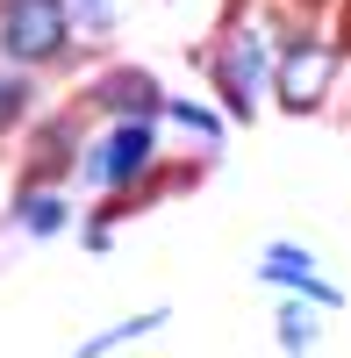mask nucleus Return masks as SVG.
I'll use <instances>...</instances> for the list:
<instances>
[{
	"instance_id": "f03ea898",
	"label": "nucleus",
	"mask_w": 351,
	"mask_h": 358,
	"mask_svg": "<svg viewBox=\"0 0 351 358\" xmlns=\"http://www.w3.org/2000/svg\"><path fill=\"white\" fill-rule=\"evenodd\" d=\"M72 43L65 0H0V50L8 65H50Z\"/></svg>"
},
{
	"instance_id": "39448f33",
	"label": "nucleus",
	"mask_w": 351,
	"mask_h": 358,
	"mask_svg": "<svg viewBox=\"0 0 351 358\" xmlns=\"http://www.w3.org/2000/svg\"><path fill=\"white\" fill-rule=\"evenodd\" d=\"M258 273H266L273 287H287V294H301V301H337V287L315 280V258L301 244H273L266 258H258Z\"/></svg>"
},
{
	"instance_id": "ddd939ff",
	"label": "nucleus",
	"mask_w": 351,
	"mask_h": 358,
	"mask_svg": "<svg viewBox=\"0 0 351 358\" xmlns=\"http://www.w3.org/2000/svg\"><path fill=\"white\" fill-rule=\"evenodd\" d=\"M344 43H351V29H344Z\"/></svg>"
},
{
	"instance_id": "6e6552de",
	"label": "nucleus",
	"mask_w": 351,
	"mask_h": 358,
	"mask_svg": "<svg viewBox=\"0 0 351 358\" xmlns=\"http://www.w3.org/2000/svg\"><path fill=\"white\" fill-rule=\"evenodd\" d=\"M151 330H165V308H151V315H136V322H115V330H101V337H86V344H79V358H101V351H115V344H129V337H151Z\"/></svg>"
},
{
	"instance_id": "423d86ee",
	"label": "nucleus",
	"mask_w": 351,
	"mask_h": 358,
	"mask_svg": "<svg viewBox=\"0 0 351 358\" xmlns=\"http://www.w3.org/2000/svg\"><path fill=\"white\" fill-rule=\"evenodd\" d=\"M158 101H165V94H158L143 72H108V79L94 86V108H108L115 122H151Z\"/></svg>"
},
{
	"instance_id": "7ed1b4c3",
	"label": "nucleus",
	"mask_w": 351,
	"mask_h": 358,
	"mask_svg": "<svg viewBox=\"0 0 351 358\" xmlns=\"http://www.w3.org/2000/svg\"><path fill=\"white\" fill-rule=\"evenodd\" d=\"M266 79H273V65H266V36H258L251 22H237V29L215 43V86H222V101L237 108V115H251L258 94H266Z\"/></svg>"
},
{
	"instance_id": "9b49d317",
	"label": "nucleus",
	"mask_w": 351,
	"mask_h": 358,
	"mask_svg": "<svg viewBox=\"0 0 351 358\" xmlns=\"http://www.w3.org/2000/svg\"><path fill=\"white\" fill-rule=\"evenodd\" d=\"M158 115L180 122V129H194V136H222V122H215L208 108H194V101H158Z\"/></svg>"
},
{
	"instance_id": "f257e3e1",
	"label": "nucleus",
	"mask_w": 351,
	"mask_h": 358,
	"mask_svg": "<svg viewBox=\"0 0 351 358\" xmlns=\"http://www.w3.org/2000/svg\"><path fill=\"white\" fill-rule=\"evenodd\" d=\"M151 158H158V129L151 122H108L79 151V179L101 187V194H122V187H136V179L151 172Z\"/></svg>"
},
{
	"instance_id": "1a4fd4ad",
	"label": "nucleus",
	"mask_w": 351,
	"mask_h": 358,
	"mask_svg": "<svg viewBox=\"0 0 351 358\" xmlns=\"http://www.w3.org/2000/svg\"><path fill=\"white\" fill-rule=\"evenodd\" d=\"M22 108H29V79H22V65H0V136L15 129Z\"/></svg>"
},
{
	"instance_id": "f8f14e48",
	"label": "nucleus",
	"mask_w": 351,
	"mask_h": 358,
	"mask_svg": "<svg viewBox=\"0 0 351 358\" xmlns=\"http://www.w3.org/2000/svg\"><path fill=\"white\" fill-rule=\"evenodd\" d=\"M280 337H287V351H308V337H315L308 301H280Z\"/></svg>"
},
{
	"instance_id": "9d476101",
	"label": "nucleus",
	"mask_w": 351,
	"mask_h": 358,
	"mask_svg": "<svg viewBox=\"0 0 351 358\" xmlns=\"http://www.w3.org/2000/svg\"><path fill=\"white\" fill-rule=\"evenodd\" d=\"M65 22L86 29V36H108L115 29V0H65Z\"/></svg>"
},
{
	"instance_id": "20e7f679",
	"label": "nucleus",
	"mask_w": 351,
	"mask_h": 358,
	"mask_svg": "<svg viewBox=\"0 0 351 358\" xmlns=\"http://www.w3.org/2000/svg\"><path fill=\"white\" fill-rule=\"evenodd\" d=\"M330 79H337V50L330 43H308V36H294L280 50V108H294V115H308L315 101L330 94Z\"/></svg>"
},
{
	"instance_id": "0eeeda50",
	"label": "nucleus",
	"mask_w": 351,
	"mask_h": 358,
	"mask_svg": "<svg viewBox=\"0 0 351 358\" xmlns=\"http://www.w3.org/2000/svg\"><path fill=\"white\" fill-rule=\"evenodd\" d=\"M15 215H22V229H29V236H57V229L72 222V208L57 201V187H29V194L15 201Z\"/></svg>"
}]
</instances>
